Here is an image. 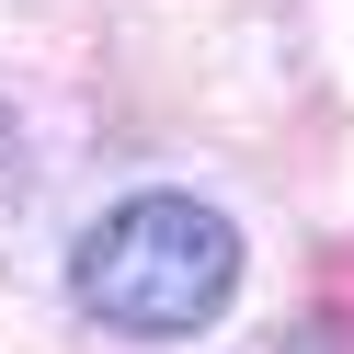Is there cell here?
<instances>
[{
  "label": "cell",
  "mask_w": 354,
  "mask_h": 354,
  "mask_svg": "<svg viewBox=\"0 0 354 354\" xmlns=\"http://www.w3.org/2000/svg\"><path fill=\"white\" fill-rule=\"evenodd\" d=\"M229 297H240V229L206 194H126L69 252V308L126 343H194Z\"/></svg>",
  "instance_id": "6da1fadb"
},
{
  "label": "cell",
  "mask_w": 354,
  "mask_h": 354,
  "mask_svg": "<svg viewBox=\"0 0 354 354\" xmlns=\"http://www.w3.org/2000/svg\"><path fill=\"white\" fill-rule=\"evenodd\" d=\"M12 206H24V126H12V103H0V229H12Z\"/></svg>",
  "instance_id": "7a4b0ae2"
}]
</instances>
